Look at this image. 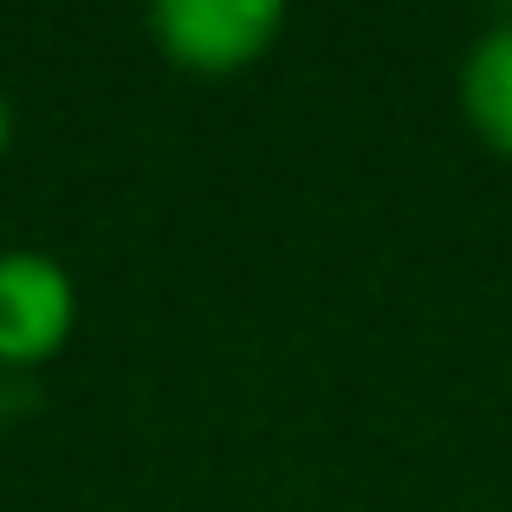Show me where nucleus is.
Listing matches in <instances>:
<instances>
[{
	"mask_svg": "<svg viewBox=\"0 0 512 512\" xmlns=\"http://www.w3.org/2000/svg\"><path fill=\"white\" fill-rule=\"evenodd\" d=\"M292 0H150V39L175 72L234 78L279 39Z\"/></svg>",
	"mask_w": 512,
	"mask_h": 512,
	"instance_id": "obj_1",
	"label": "nucleus"
},
{
	"mask_svg": "<svg viewBox=\"0 0 512 512\" xmlns=\"http://www.w3.org/2000/svg\"><path fill=\"white\" fill-rule=\"evenodd\" d=\"M78 286L52 253H0V370H33L72 338Z\"/></svg>",
	"mask_w": 512,
	"mask_h": 512,
	"instance_id": "obj_2",
	"label": "nucleus"
},
{
	"mask_svg": "<svg viewBox=\"0 0 512 512\" xmlns=\"http://www.w3.org/2000/svg\"><path fill=\"white\" fill-rule=\"evenodd\" d=\"M461 111L474 124V137L512 163V20L474 39V52L461 65Z\"/></svg>",
	"mask_w": 512,
	"mask_h": 512,
	"instance_id": "obj_3",
	"label": "nucleus"
},
{
	"mask_svg": "<svg viewBox=\"0 0 512 512\" xmlns=\"http://www.w3.org/2000/svg\"><path fill=\"white\" fill-rule=\"evenodd\" d=\"M7 143H13V104L0 98V156H7Z\"/></svg>",
	"mask_w": 512,
	"mask_h": 512,
	"instance_id": "obj_4",
	"label": "nucleus"
},
{
	"mask_svg": "<svg viewBox=\"0 0 512 512\" xmlns=\"http://www.w3.org/2000/svg\"><path fill=\"white\" fill-rule=\"evenodd\" d=\"M0 415H7V396H0Z\"/></svg>",
	"mask_w": 512,
	"mask_h": 512,
	"instance_id": "obj_5",
	"label": "nucleus"
}]
</instances>
